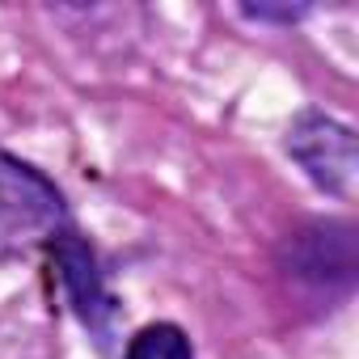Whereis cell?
Instances as JSON below:
<instances>
[{
	"label": "cell",
	"mask_w": 359,
	"mask_h": 359,
	"mask_svg": "<svg viewBox=\"0 0 359 359\" xmlns=\"http://www.w3.org/2000/svg\"><path fill=\"white\" fill-rule=\"evenodd\" d=\"M64 229H72L64 191L43 169L0 148V262L26 258Z\"/></svg>",
	"instance_id": "6da1fadb"
},
{
	"label": "cell",
	"mask_w": 359,
	"mask_h": 359,
	"mask_svg": "<svg viewBox=\"0 0 359 359\" xmlns=\"http://www.w3.org/2000/svg\"><path fill=\"white\" fill-rule=\"evenodd\" d=\"M283 148L317 191L338 195V199L351 195L355 173H359V144L346 123H338L325 110H300L283 135Z\"/></svg>",
	"instance_id": "3957f363"
},
{
	"label": "cell",
	"mask_w": 359,
	"mask_h": 359,
	"mask_svg": "<svg viewBox=\"0 0 359 359\" xmlns=\"http://www.w3.org/2000/svg\"><path fill=\"white\" fill-rule=\"evenodd\" d=\"M43 250H47L51 271L60 275V283H64L68 304L76 309V317H81L93 334H106V321H110L114 304H110V296H106V283H102L93 245H89L76 229H64V233H55Z\"/></svg>",
	"instance_id": "277c9868"
},
{
	"label": "cell",
	"mask_w": 359,
	"mask_h": 359,
	"mask_svg": "<svg viewBox=\"0 0 359 359\" xmlns=\"http://www.w3.org/2000/svg\"><path fill=\"white\" fill-rule=\"evenodd\" d=\"M241 13L254 18V22H283V26H292V22H300L309 13V5H241Z\"/></svg>",
	"instance_id": "8992f818"
},
{
	"label": "cell",
	"mask_w": 359,
	"mask_h": 359,
	"mask_svg": "<svg viewBox=\"0 0 359 359\" xmlns=\"http://www.w3.org/2000/svg\"><path fill=\"white\" fill-rule=\"evenodd\" d=\"M279 271L313 292H346L359 271V241L351 220H309L279 241Z\"/></svg>",
	"instance_id": "7a4b0ae2"
},
{
	"label": "cell",
	"mask_w": 359,
	"mask_h": 359,
	"mask_svg": "<svg viewBox=\"0 0 359 359\" xmlns=\"http://www.w3.org/2000/svg\"><path fill=\"white\" fill-rule=\"evenodd\" d=\"M123 359H195V346H191V338H187L182 325L152 321V325H140L127 338Z\"/></svg>",
	"instance_id": "5b68a950"
}]
</instances>
